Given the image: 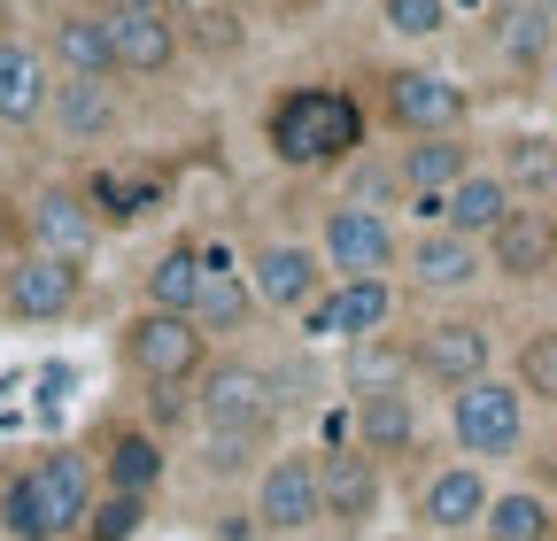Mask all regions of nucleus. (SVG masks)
<instances>
[{
    "label": "nucleus",
    "instance_id": "nucleus-37",
    "mask_svg": "<svg viewBox=\"0 0 557 541\" xmlns=\"http://www.w3.org/2000/svg\"><path fill=\"white\" fill-rule=\"evenodd\" d=\"M295 325H302L310 349H318V341H341V302H333V287H318V294L295 310Z\"/></svg>",
    "mask_w": 557,
    "mask_h": 541
},
{
    "label": "nucleus",
    "instance_id": "nucleus-40",
    "mask_svg": "<svg viewBox=\"0 0 557 541\" xmlns=\"http://www.w3.org/2000/svg\"><path fill=\"white\" fill-rule=\"evenodd\" d=\"M0 201H9V163H0Z\"/></svg>",
    "mask_w": 557,
    "mask_h": 541
},
{
    "label": "nucleus",
    "instance_id": "nucleus-42",
    "mask_svg": "<svg viewBox=\"0 0 557 541\" xmlns=\"http://www.w3.org/2000/svg\"><path fill=\"white\" fill-rule=\"evenodd\" d=\"M225 9H256V0H225Z\"/></svg>",
    "mask_w": 557,
    "mask_h": 541
},
{
    "label": "nucleus",
    "instance_id": "nucleus-16",
    "mask_svg": "<svg viewBox=\"0 0 557 541\" xmlns=\"http://www.w3.org/2000/svg\"><path fill=\"white\" fill-rule=\"evenodd\" d=\"M47 124L62 131L70 148H101L109 131L124 124L116 78H54V86H47Z\"/></svg>",
    "mask_w": 557,
    "mask_h": 541
},
{
    "label": "nucleus",
    "instance_id": "nucleus-34",
    "mask_svg": "<svg viewBox=\"0 0 557 541\" xmlns=\"http://www.w3.org/2000/svg\"><path fill=\"white\" fill-rule=\"evenodd\" d=\"M139 526H148V495H94V511H86V526H78V541H132Z\"/></svg>",
    "mask_w": 557,
    "mask_h": 541
},
{
    "label": "nucleus",
    "instance_id": "nucleus-26",
    "mask_svg": "<svg viewBox=\"0 0 557 541\" xmlns=\"http://www.w3.org/2000/svg\"><path fill=\"white\" fill-rule=\"evenodd\" d=\"M271 441H278V418H263V426H201L194 433V464L209 471V480H248L256 456H271Z\"/></svg>",
    "mask_w": 557,
    "mask_h": 541
},
{
    "label": "nucleus",
    "instance_id": "nucleus-12",
    "mask_svg": "<svg viewBox=\"0 0 557 541\" xmlns=\"http://www.w3.org/2000/svg\"><path fill=\"white\" fill-rule=\"evenodd\" d=\"M24 248H47V255H70V263H94L101 248V217L86 210L78 186H39L24 201Z\"/></svg>",
    "mask_w": 557,
    "mask_h": 541
},
{
    "label": "nucleus",
    "instance_id": "nucleus-8",
    "mask_svg": "<svg viewBox=\"0 0 557 541\" xmlns=\"http://www.w3.org/2000/svg\"><path fill=\"white\" fill-rule=\"evenodd\" d=\"M487 364H496V341H487L480 317H434V325H418V341H410V372L426 387H442V394L487 379Z\"/></svg>",
    "mask_w": 557,
    "mask_h": 541
},
{
    "label": "nucleus",
    "instance_id": "nucleus-11",
    "mask_svg": "<svg viewBox=\"0 0 557 541\" xmlns=\"http://www.w3.org/2000/svg\"><path fill=\"white\" fill-rule=\"evenodd\" d=\"M318 511L341 533H364L380 518V456H364L357 441H341L318 456Z\"/></svg>",
    "mask_w": 557,
    "mask_h": 541
},
{
    "label": "nucleus",
    "instance_id": "nucleus-19",
    "mask_svg": "<svg viewBox=\"0 0 557 541\" xmlns=\"http://www.w3.org/2000/svg\"><path fill=\"white\" fill-rule=\"evenodd\" d=\"M387 116L403 131H457L465 124V86L442 71H387Z\"/></svg>",
    "mask_w": 557,
    "mask_h": 541
},
{
    "label": "nucleus",
    "instance_id": "nucleus-25",
    "mask_svg": "<svg viewBox=\"0 0 557 541\" xmlns=\"http://www.w3.org/2000/svg\"><path fill=\"white\" fill-rule=\"evenodd\" d=\"M78 193H86V210L101 217V232L109 225H139V217H156V201H163V171L156 163H139V171H94Z\"/></svg>",
    "mask_w": 557,
    "mask_h": 541
},
{
    "label": "nucleus",
    "instance_id": "nucleus-15",
    "mask_svg": "<svg viewBox=\"0 0 557 541\" xmlns=\"http://www.w3.org/2000/svg\"><path fill=\"white\" fill-rule=\"evenodd\" d=\"M348 426H357V449L395 464L418 449V402L403 379H380V387H357V411H348Z\"/></svg>",
    "mask_w": 557,
    "mask_h": 541
},
{
    "label": "nucleus",
    "instance_id": "nucleus-31",
    "mask_svg": "<svg viewBox=\"0 0 557 541\" xmlns=\"http://www.w3.org/2000/svg\"><path fill=\"white\" fill-rule=\"evenodd\" d=\"M480 533H487V541H549L557 518H549V503H542L534 488H504V495H487Z\"/></svg>",
    "mask_w": 557,
    "mask_h": 541
},
{
    "label": "nucleus",
    "instance_id": "nucleus-41",
    "mask_svg": "<svg viewBox=\"0 0 557 541\" xmlns=\"http://www.w3.org/2000/svg\"><path fill=\"white\" fill-rule=\"evenodd\" d=\"M0 32H9V0H0Z\"/></svg>",
    "mask_w": 557,
    "mask_h": 541
},
{
    "label": "nucleus",
    "instance_id": "nucleus-28",
    "mask_svg": "<svg viewBox=\"0 0 557 541\" xmlns=\"http://www.w3.org/2000/svg\"><path fill=\"white\" fill-rule=\"evenodd\" d=\"M557 16L549 9H534V0H504L496 16H487V39H496V54L511 62V71H534V62H549V32Z\"/></svg>",
    "mask_w": 557,
    "mask_h": 541
},
{
    "label": "nucleus",
    "instance_id": "nucleus-43",
    "mask_svg": "<svg viewBox=\"0 0 557 541\" xmlns=\"http://www.w3.org/2000/svg\"><path fill=\"white\" fill-rule=\"evenodd\" d=\"M549 518H557V503H549Z\"/></svg>",
    "mask_w": 557,
    "mask_h": 541
},
{
    "label": "nucleus",
    "instance_id": "nucleus-36",
    "mask_svg": "<svg viewBox=\"0 0 557 541\" xmlns=\"http://www.w3.org/2000/svg\"><path fill=\"white\" fill-rule=\"evenodd\" d=\"M380 16L403 39H442L449 32V0H380Z\"/></svg>",
    "mask_w": 557,
    "mask_h": 541
},
{
    "label": "nucleus",
    "instance_id": "nucleus-44",
    "mask_svg": "<svg viewBox=\"0 0 557 541\" xmlns=\"http://www.w3.org/2000/svg\"><path fill=\"white\" fill-rule=\"evenodd\" d=\"M549 225H557V210H549Z\"/></svg>",
    "mask_w": 557,
    "mask_h": 541
},
{
    "label": "nucleus",
    "instance_id": "nucleus-33",
    "mask_svg": "<svg viewBox=\"0 0 557 541\" xmlns=\"http://www.w3.org/2000/svg\"><path fill=\"white\" fill-rule=\"evenodd\" d=\"M496 178L511 193H557V140H542V131H511Z\"/></svg>",
    "mask_w": 557,
    "mask_h": 541
},
{
    "label": "nucleus",
    "instance_id": "nucleus-22",
    "mask_svg": "<svg viewBox=\"0 0 557 541\" xmlns=\"http://www.w3.org/2000/svg\"><path fill=\"white\" fill-rule=\"evenodd\" d=\"M487 511V480H480V464H442L426 488H418V526L426 533H465L480 526Z\"/></svg>",
    "mask_w": 557,
    "mask_h": 541
},
{
    "label": "nucleus",
    "instance_id": "nucleus-27",
    "mask_svg": "<svg viewBox=\"0 0 557 541\" xmlns=\"http://www.w3.org/2000/svg\"><path fill=\"white\" fill-rule=\"evenodd\" d=\"M248 310H256V294H248V270H233L225 255H209V270H201V294H194V325L218 341V332H240L248 325Z\"/></svg>",
    "mask_w": 557,
    "mask_h": 541
},
{
    "label": "nucleus",
    "instance_id": "nucleus-7",
    "mask_svg": "<svg viewBox=\"0 0 557 541\" xmlns=\"http://www.w3.org/2000/svg\"><path fill=\"white\" fill-rule=\"evenodd\" d=\"M318 518H325L318 511V449H271L256 471V526L271 541H295Z\"/></svg>",
    "mask_w": 557,
    "mask_h": 541
},
{
    "label": "nucleus",
    "instance_id": "nucleus-24",
    "mask_svg": "<svg viewBox=\"0 0 557 541\" xmlns=\"http://www.w3.org/2000/svg\"><path fill=\"white\" fill-rule=\"evenodd\" d=\"M511 210H519V193H511L496 171H480V163H472V171L442 193V225H449V232H465V240H487V232H496Z\"/></svg>",
    "mask_w": 557,
    "mask_h": 541
},
{
    "label": "nucleus",
    "instance_id": "nucleus-38",
    "mask_svg": "<svg viewBox=\"0 0 557 541\" xmlns=\"http://www.w3.org/2000/svg\"><path fill=\"white\" fill-rule=\"evenodd\" d=\"M549 101H557V54H549Z\"/></svg>",
    "mask_w": 557,
    "mask_h": 541
},
{
    "label": "nucleus",
    "instance_id": "nucleus-10",
    "mask_svg": "<svg viewBox=\"0 0 557 541\" xmlns=\"http://www.w3.org/2000/svg\"><path fill=\"white\" fill-rule=\"evenodd\" d=\"M24 464H32V480H39V503H47L54 533L78 541V526H86V511H94V495H101L94 449H78V441H47V449H32Z\"/></svg>",
    "mask_w": 557,
    "mask_h": 541
},
{
    "label": "nucleus",
    "instance_id": "nucleus-3",
    "mask_svg": "<svg viewBox=\"0 0 557 541\" xmlns=\"http://www.w3.org/2000/svg\"><path fill=\"white\" fill-rule=\"evenodd\" d=\"M86 302V263L47 255V248H16L0 263V317L9 325H62Z\"/></svg>",
    "mask_w": 557,
    "mask_h": 541
},
{
    "label": "nucleus",
    "instance_id": "nucleus-32",
    "mask_svg": "<svg viewBox=\"0 0 557 541\" xmlns=\"http://www.w3.org/2000/svg\"><path fill=\"white\" fill-rule=\"evenodd\" d=\"M333 302H341V341H380L387 317H395L387 279H333Z\"/></svg>",
    "mask_w": 557,
    "mask_h": 541
},
{
    "label": "nucleus",
    "instance_id": "nucleus-14",
    "mask_svg": "<svg viewBox=\"0 0 557 541\" xmlns=\"http://www.w3.org/2000/svg\"><path fill=\"white\" fill-rule=\"evenodd\" d=\"M318 263H325V255H318L310 240H263V248L248 255V294H256L263 310H287V317H295V310L325 287Z\"/></svg>",
    "mask_w": 557,
    "mask_h": 541
},
{
    "label": "nucleus",
    "instance_id": "nucleus-1",
    "mask_svg": "<svg viewBox=\"0 0 557 541\" xmlns=\"http://www.w3.org/2000/svg\"><path fill=\"white\" fill-rule=\"evenodd\" d=\"M263 140L287 171H318V163H341V155L364 148V116L341 86H295V93L271 101Z\"/></svg>",
    "mask_w": 557,
    "mask_h": 541
},
{
    "label": "nucleus",
    "instance_id": "nucleus-18",
    "mask_svg": "<svg viewBox=\"0 0 557 541\" xmlns=\"http://www.w3.org/2000/svg\"><path fill=\"white\" fill-rule=\"evenodd\" d=\"M403 270H410L418 294H465L480 270H487V255H480V240H465L449 225H426V232L403 248Z\"/></svg>",
    "mask_w": 557,
    "mask_h": 541
},
{
    "label": "nucleus",
    "instance_id": "nucleus-30",
    "mask_svg": "<svg viewBox=\"0 0 557 541\" xmlns=\"http://www.w3.org/2000/svg\"><path fill=\"white\" fill-rule=\"evenodd\" d=\"M0 541H62L47 503H39V480H32V464H9L0 471Z\"/></svg>",
    "mask_w": 557,
    "mask_h": 541
},
{
    "label": "nucleus",
    "instance_id": "nucleus-9",
    "mask_svg": "<svg viewBox=\"0 0 557 541\" xmlns=\"http://www.w3.org/2000/svg\"><path fill=\"white\" fill-rule=\"evenodd\" d=\"M194 418H201V426H263V418H278L271 364H248V356L201 364V372H194Z\"/></svg>",
    "mask_w": 557,
    "mask_h": 541
},
{
    "label": "nucleus",
    "instance_id": "nucleus-17",
    "mask_svg": "<svg viewBox=\"0 0 557 541\" xmlns=\"http://www.w3.org/2000/svg\"><path fill=\"white\" fill-rule=\"evenodd\" d=\"M47 86H54V71H47L39 39L0 32V131H32V124H47Z\"/></svg>",
    "mask_w": 557,
    "mask_h": 541
},
{
    "label": "nucleus",
    "instance_id": "nucleus-6",
    "mask_svg": "<svg viewBox=\"0 0 557 541\" xmlns=\"http://www.w3.org/2000/svg\"><path fill=\"white\" fill-rule=\"evenodd\" d=\"M318 255H325L333 279H387V270L403 263V240H395L387 210H372V201H341V210H325Z\"/></svg>",
    "mask_w": 557,
    "mask_h": 541
},
{
    "label": "nucleus",
    "instance_id": "nucleus-35",
    "mask_svg": "<svg viewBox=\"0 0 557 541\" xmlns=\"http://www.w3.org/2000/svg\"><path fill=\"white\" fill-rule=\"evenodd\" d=\"M519 394L527 402H557V325H534L519 341Z\"/></svg>",
    "mask_w": 557,
    "mask_h": 541
},
{
    "label": "nucleus",
    "instance_id": "nucleus-23",
    "mask_svg": "<svg viewBox=\"0 0 557 541\" xmlns=\"http://www.w3.org/2000/svg\"><path fill=\"white\" fill-rule=\"evenodd\" d=\"M465 171H472L465 131H410V148L395 155V186L403 193H449Z\"/></svg>",
    "mask_w": 557,
    "mask_h": 541
},
{
    "label": "nucleus",
    "instance_id": "nucleus-29",
    "mask_svg": "<svg viewBox=\"0 0 557 541\" xmlns=\"http://www.w3.org/2000/svg\"><path fill=\"white\" fill-rule=\"evenodd\" d=\"M201 270H209V248H194V240H178V248H163L156 263H148V279H139V294H148V310H194V294H201Z\"/></svg>",
    "mask_w": 557,
    "mask_h": 541
},
{
    "label": "nucleus",
    "instance_id": "nucleus-5",
    "mask_svg": "<svg viewBox=\"0 0 557 541\" xmlns=\"http://www.w3.org/2000/svg\"><path fill=\"white\" fill-rule=\"evenodd\" d=\"M94 16H101L116 78H163L178 62V24L163 0H94Z\"/></svg>",
    "mask_w": 557,
    "mask_h": 541
},
{
    "label": "nucleus",
    "instance_id": "nucleus-39",
    "mask_svg": "<svg viewBox=\"0 0 557 541\" xmlns=\"http://www.w3.org/2000/svg\"><path fill=\"white\" fill-rule=\"evenodd\" d=\"M163 9H201V0H163Z\"/></svg>",
    "mask_w": 557,
    "mask_h": 541
},
{
    "label": "nucleus",
    "instance_id": "nucleus-4",
    "mask_svg": "<svg viewBox=\"0 0 557 541\" xmlns=\"http://www.w3.org/2000/svg\"><path fill=\"white\" fill-rule=\"evenodd\" d=\"M449 433H457V449L465 456H480V464H496V456H511L519 441H527V394H519V379H472V387H457L449 394Z\"/></svg>",
    "mask_w": 557,
    "mask_h": 541
},
{
    "label": "nucleus",
    "instance_id": "nucleus-13",
    "mask_svg": "<svg viewBox=\"0 0 557 541\" xmlns=\"http://www.w3.org/2000/svg\"><path fill=\"white\" fill-rule=\"evenodd\" d=\"M480 255H487V270L511 279V287L549 279V270H557V225H549V210H527V201H519V210L480 240Z\"/></svg>",
    "mask_w": 557,
    "mask_h": 541
},
{
    "label": "nucleus",
    "instance_id": "nucleus-20",
    "mask_svg": "<svg viewBox=\"0 0 557 541\" xmlns=\"http://www.w3.org/2000/svg\"><path fill=\"white\" fill-rule=\"evenodd\" d=\"M163 433L156 426H109L101 449H94V471H101V488L116 495H156L163 488Z\"/></svg>",
    "mask_w": 557,
    "mask_h": 541
},
{
    "label": "nucleus",
    "instance_id": "nucleus-21",
    "mask_svg": "<svg viewBox=\"0 0 557 541\" xmlns=\"http://www.w3.org/2000/svg\"><path fill=\"white\" fill-rule=\"evenodd\" d=\"M39 54L54 78H116L109 62V39H101V16L94 9H54L47 32H39Z\"/></svg>",
    "mask_w": 557,
    "mask_h": 541
},
{
    "label": "nucleus",
    "instance_id": "nucleus-2",
    "mask_svg": "<svg viewBox=\"0 0 557 541\" xmlns=\"http://www.w3.org/2000/svg\"><path fill=\"white\" fill-rule=\"evenodd\" d=\"M116 356H124L132 379H148V387H186L209 364V332L194 317H178V310H148V302H139L124 317V332H116Z\"/></svg>",
    "mask_w": 557,
    "mask_h": 541
}]
</instances>
